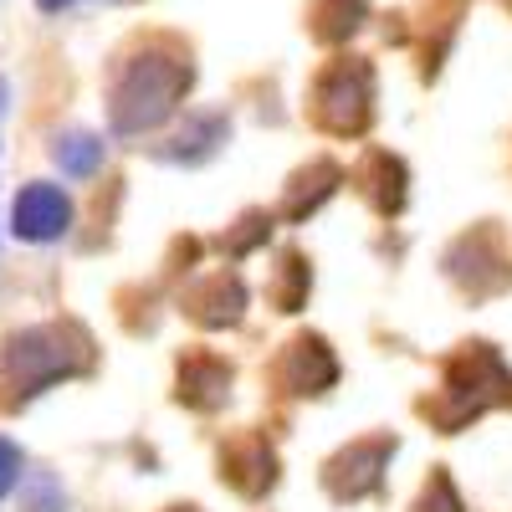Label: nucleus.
<instances>
[{"label":"nucleus","instance_id":"1","mask_svg":"<svg viewBox=\"0 0 512 512\" xmlns=\"http://www.w3.org/2000/svg\"><path fill=\"white\" fill-rule=\"evenodd\" d=\"M190 82H195L190 52L169 47V41H154V47L134 52L113 77V98H108L113 134L139 139V134H149V128H159L185 103Z\"/></svg>","mask_w":512,"mask_h":512},{"label":"nucleus","instance_id":"2","mask_svg":"<svg viewBox=\"0 0 512 512\" xmlns=\"http://www.w3.org/2000/svg\"><path fill=\"white\" fill-rule=\"evenodd\" d=\"M93 369V338L77 323H41L26 333H11L0 349V384H6V405H26L41 390L62 379H77Z\"/></svg>","mask_w":512,"mask_h":512},{"label":"nucleus","instance_id":"3","mask_svg":"<svg viewBox=\"0 0 512 512\" xmlns=\"http://www.w3.org/2000/svg\"><path fill=\"white\" fill-rule=\"evenodd\" d=\"M492 405H512V369L502 364V354L492 344H461L446 359L441 395L425 400L420 415L431 425H441L446 436H456L466 420L487 415Z\"/></svg>","mask_w":512,"mask_h":512},{"label":"nucleus","instance_id":"4","mask_svg":"<svg viewBox=\"0 0 512 512\" xmlns=\"http://www.w3.org/2000/svg\"><path fill=\"white\" fill-rule=\"evenodd\" d=\"M374 118V67L364 57H338L313 82V123L323 134L359 139Z\"/></svg>","mask_w":512,"mask_h":512},{"label":"nucleus","instance_id":"5","mask_svg":"<svg viewBox=\"0 0 512 512\" xmlns=\"http://www.w3.org/2000/svg\"><path fill=\"white\" fill-rule=\"evenodd\" d=\"M446 272L472 292V297H492L502 287H512V246L502 231L492 226H477L466 231L451 251H446Z\"/></svg>","mask_w":512,"mask_h":512},{"label":"nucleus","instance_id":"6","mask_svg":"<svg viewBox=\"0 0 512 512\" xmlns=\"http://www.w3.org/2000/svg\"><path fill=\"white\" fill-rule=\"evenodd\" d=\"M400 441L395 436H364V441H349L328 466H323V487L338 497V502H359V497H374L384 487V472H390Z\"/></svg>","mask_w":512,"mask_h":512},{"label":"nucleus","instance_id":"7","mask_svg":"<svg viewBox=\"0 0 512 512\" xmlns=\"http://www.w3.org/2000/svg\"><path fill=\"white\" fill-rule=\"evenodd\" d=\"M11 231L31 246H47V241H62L72 231V200L47 185V180H31L21 185V195L11 200Z\"/></svg>","mask_w":512,"mask_h":512},{"label":"nucleus","instance_id":"8","mask_svg":"<svg viewBox=\"0 0 512 512\" xmlns=\"http://www.w3.org/2000/svg\"><path fill=\"white\" fill-rule=\"evenodd\" d=\"M277 384L287 395H328L338 384V359L328 349V338H318V333L292 338L277 359Z\"/></svg>","mask_w":512,"mask_h":512},{"label":"nucleus","instance_id":"9","mask_svg":"<svg viewBox=\"0 0 512 512\" xmlns=\"http://www.w3.org/2000/svg\"><path fill=\"white\" fill-rule=\"evenodd\" d=\"M221 477L241 497H267L277 487V451L262 431H241L221 446Z\"/></svg>","mask_w":512,"mask_h":512},{"label":"nucleus","instance_id":"10","mask_svg":"<svg viewBox=\"0 0 512 512\" xmlns=\"http://www.w3.org/2000/svg\"><path fill=\"white\" fill-rule=\"evenodd\" d=\"M231 364L210 349H190L180 359V374H175V400L190 405V410H221L231 400Z\"/></svg>","mask_w":512,"mask_h":512},{"label":"nucleus","instance_id":"11","mask_svg":"<svg viewBox=\"0 0 512 512\" xmlns=\"http://www.w3.org/2000/svg\"><path fill=\"white\" fill-rule=\"evenodd\" d=\"M180 303L200 328H236L241 313H246V282L236 272H210L180 297Z\"/></svg>","mask_w":512,"mask_h":512},{"label":"nucleus","instance_id":"12","mask_svg":"<svg viewBox=\"0 0 512 512\" xmlns=\"http://www.w3.org/2000/svg\"><path fill=\"white\" fill-rule=\"evenodd\" d=\"M354 185L369 195V205L379 210V216H400L405 210V185H410V175H405V164L395 159V154H384V149H369L364 154V164L354 169Z\"/></svg>","mask_w":512,"mask_h":512},{"label":"nucleus","instance_id":"13","mask_svg":"<svg viewBox=\"0 0 512 512\" xmlns=\"http://www.w3.org/2000/svg\"><path fill=\"white\" fill-rule=\"evenodd\" d=\"M226 139H231L226 113H195V118H185V128H180V134L169 139L159 154H164L169 164H205Z\"/></svg>","mask_w":512,"mask_h":512},{"label":"nucleus","instance_id":"14","mask_svg":"<svg viewBox=\"0 0 512 512\" xmlns=\"http://www.w3.org/2000/svg\"><path fill=\"white\" fill-rule=\"evenodd\" d=\"M338 185H344V169H338L333 159H313L308 169H297V175H292L287 200H282V216L287 221H308Z\"/></svg>","mask_w":512,"mask_h":512},{"label":"nucleus","instance_id":"15","mask_svg":"<svg viewBox=\"0 0 512 512\" xmlns=\"http://www.w3.org/2000/svg\"><path fill=\"white\" fill-rule=\"evenodd\" d=\"M52 159H57L62 175L88 180V175H98V164H103V139H98V134H82V128H77V134H62V139H57Z\"/></svg>","mask_w":512,"mask_h":512},{"label":"nucleus","instance_id":"16","mask_svg":"<svg viewBox=\"0 0 512 512\" xmlns=\"http://www.w3.org/2000/svg\"><path fill=\"white\" fill-rule=\"evenodd\" d=\"M308 287H313L308 256H303V251H287L282 267H277V282H272V303H277L282 313H297V308L308 303Z\"/></svg>","mask_w":512,"mask_h":512},{"label":"nucleus","instance_id":"17","mask_svg":"<svg viewBox=\"0 0 512 512\" xmlns=\"http://www.w3.org/2000/svg\"><path fill=\"white\" fill-rule=\"evenodd\" d=\"M415 512H466V502H461L451 472H441V466H436L431 482H425V492H420V502H415Z\"/></svg>","mask_w":512,"mask_h":512},{"label":"nucleus","instance_id":"18","mask_svg":"<svg viewBox=\"0 0 512 512\" xmlns=\"http://www.w3.org/2000/svg\"><path fill=\"white\" fill-rule=\"evenodd\" d=\"M272 236V216H262V210H251V216H241V231H231L221 246L231 251V256H246L251 246H262Z\"/></svg>","mask_w":512,"mask_h":512},{"label":"nucleus","instance_id":"19","mask_svg":"<svg viewBox=\"0 0 512 512\" xmlns=\"http://www.w3.org/2000/svg\"><path fill=\"white\" fill-rule=\"evenodd\" d=\"M31 512H62V487L47 477V472H36V497L26 502Z\"/></svg>","mask_w":512,"mask_h":512},{"label":"nucleus","instance_id":"20","mask_svg":"<svg viewBox=\"0 0 512 512\" xmlns=\"http://www.w3.org/2000/svg\"><path fill=\"white\" fill-rule=\"evenodd\" d=\"M16 477H21V451H16L6 436H0V497L16 487Z\"/></svg>","mask_w":512,"mask_h":512},{"label":"nucleus","instance_id":"21","mask_svg":"<svg viewBox=\"0 0 512 512\" xmlns=\"http://www.w3.org/2000/svg\"><path fill=\"white\" fill-rule=\"evenodd\" d=\"M36 6L47 11V16H57V11H67V6H72V0H36Z\"/></svg>","mask_w":512,"mask_h":512},{"label":"nucleus","instance_id":"22","mask_svg":"<svg viewBox=\"0 0 512 512\" xmlns=\"http://www.w3.org/2000/svg\"><path fill=\"white\" fill-rule=\"evenodd\" d=\"M6 103H11V88H6V77H0V113H6Z\"/></svg>","mask_w":512,"mask_h":512},{"label":"nucleus","instance_id":"23","mask_svg":"<svg viewBox=\"0 0 512 512\" xmlns=\"http://www.w3.org/2000/svg\"><path fill=\"white\" fill-rule=\"evenodd\" d=\"M169 512H200V507H169Z\"/></svg>","mask_w":512,"mask_h":512}]
</instances>
